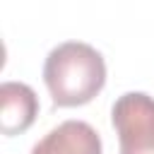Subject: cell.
<instances>
[{"label":"cell","instance_id":"cell-4","mask_svg":"<svg viewBox=\"0 0 154 154\" xmlns=\"http://www.w3.org/2000/svg\"><path fill=\"white\" fill-rule=\"evenodd\" d=\"M38 113V99L34 89L24 82H2L0 84V132L19 135L24 132Z\"/></svg>","mask_w":154,"mask_h":154},{"label":"cell","instance_id":"cell-3","mask_svg":"<svg viewBox=\"0 0 154 154\" xmlns=\"http://www.w3.org/2000/svg\"><path fill=\"white\" fill-rule=\"evenodd\" d=\"M31 154H101V135L84 120H63L34 144Z\"/></svg>","mask_w":154,"mask_h":154},{"label":"cell","instance_id":"cell-2","mask_svg":"<svg viewBox=\"0 0 154 154\" xmlns=\"http://www.w3.org/2000/svg\"><path fill=\"white\" fill-rule=\"evenodd\" d=\"M111 120L118 132L120 154H154V96L144 91L118 96Z\"/></svg>","mask_w":154,"mask_h":154},{"label":"cell","instance_id":"cell-1","mask_svg":"<svg viewBox=\"0 0 154 154\" xmlns=\"http://www.w3.org/2000/svg\"><path fill=\"white\" fill-rule=\"evenodd\" d=\"M43 82L60 108L89 103L106 84L103 55L84 41H63L46 55Z\"/></svg>","mask_w":154,"mask_h":154}]
</instances>
